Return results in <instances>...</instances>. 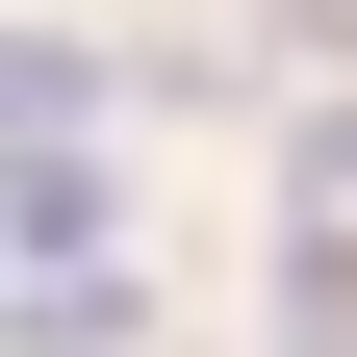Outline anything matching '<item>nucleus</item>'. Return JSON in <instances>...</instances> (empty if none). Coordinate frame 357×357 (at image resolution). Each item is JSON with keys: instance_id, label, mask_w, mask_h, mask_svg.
Instances as JSON below:
<instances>
[{"instance_id": "f257e3e1", "label": "nucleus", "mask_w": 357, "mask_h": 357, "mask_svg": "<svg viewBox=\"0 0 357 357\" xmlns=\"http://www.w3.org/2000/svg\"><path fill=\"white\" fill-rule=\"evenodd\" d=\"M128 332H153L128 255H26V306H0V357H128Z\"/></svg>"}, {"instance_id": "f03ea898", "label": "nucleus", "mask_w": 357, "mask_h": 357, "mask_svg": "<svg viewBox=\"0 0 357 357\" xmlns=\"http://www.w3.org/2000/svg\"><path fill=\"white\" fill-rule=\"evenodd\" d=\"M102 102H128V77L77 52V26H26V52H0V128H102Z\"/></svg>"}, {"instance_id": "7ed1b4c3", "label": "nucleus", "mask_w": 357, "mask_h": 357, "mask_svg": "<svg viewBox=\"0 0 357 357\" xmlns=\"http://www.w3.org/2000/svg\"><path fill=\"white\" fill-rule=\"evenodd\" d=\"M281 178H306V230H357V102H306V153H281Z\"/></svg>"}, {"instance_id": "20e7f679", "label": "nucleus", "mask_w": 357, "mask_h": 357, "mask_svg": "<svg viewBox=\"0 0 357 357\" xmlns=\"http://www.w3.org/2000/svg\"><path fill=\"white\" fill-rule=\"evenodd\" d=\"M306 26H357V0H306Z\"/></svg>"}]
</instances>
